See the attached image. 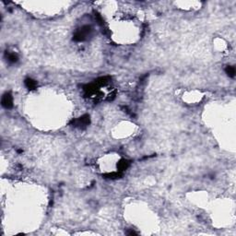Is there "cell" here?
<instances>
[{
    "label": "cell",
    "mask_w": 236,
    "mask_h": 236,
    "mask_svg": "<svg viewBox=\"0 0 236 236\" xmlns=\"http://www.w3.org/2000/svg\"><path fill=\"white\" fill-rule=\"evenodd\" d=\"M25 85L29 89H34L37 87V82L31 78H27L25 80Z\"/></svg>",
    "instance_id": "cell-5"
},
{
    "label": "cell",
    "mask_w": 236,
    "mask_h": 236,
    "mask_svg": "<svg viewBox=\"0 0 236 236\" xmlns=\"http://www.w3.org/2000/svg\"><path fill=\"white\" fill-rule=\"evenodd\" d=\"M91 31V29L89 26H84L82 27L80 30H78L73 37V40L76 42H82L85 41L87 37L89 35V33Z\"/></svg>",
    "instance_id": "cell-1"
},
{
    "label": "cell",
    "mask_w": 236,
    "mask_h": 236,
    "mask_svg": "<svg viewBox=\"0 0 236 236\" xmlns=\"http://www.w3.org/2000/svg\"><path fill=\"white\" fill-rule=\"evenodd\" d=\"M73 123H74V126H76V127H85V126L89 125V123H91V118H89V115H85L80 117L78 119L75 120Z\"/></svg>",
    "instance_id": "cell-2"
},
{
    "label": "cell",
    "mask_w": 236,
    "mask_h": 236,
    "mask_svg": "<svg viewBox=\"0 0 236 236\" xmlns=\"http://www.w3.org/2000/svg\"><path fill=\"white\" fill-rule=\"evenodd\" d=\"M129 165H130V161H127V160H122L120 162H118L117 167H118V169H119V171L122 172V171L126 170L129 167Z\"/></svg>",
    "instance_id": "cell-4"
},
{
    "label": "cell",
    "mask_w": 236,
    "mask_h": 236,
    "mask_svg": "<svg viewBox=\"0 0 236 236\" xmlns=\"http://www.w3.org/2000/svg\"><path fill=\"white\" fill-rule=\"evenodd\" d=\"M226 73H227V75L229 77H232L233 78L235 76V68L233 66H227L226 67V69H225Z\"/></svg>",
    "instance_id": "cell-6"
},
{
    "label": "cell",
    "mask_w": 236,
    "mask_h": 236,
    "mask_svg": "<svg viewBox=\"0 0 236 236\" xmlns=\"http://www.w3.org/2000/svg\"><path fill=\"white\" fill-rule=\"evenodd\" d=\"M120 173L118 172H112V173H109V175H106V178H110V179H116V178H119L120 177Z\"/></svg>",
    "instance_id": "cell-8"
},
{
    "label": "cell",
    "mask_w": 236,
    "mask_h": 236,
    "mask_svg": "<svg viewBox=\"0 0 236 236\" xmlns=\"http://www.w3.org/2000/svg\"><path fill=\"white\" fill-rule=\"evenodd\" d=\"M8 59L11 63H15V62L18 61V57H17L15 54H9L8 55Z\"/></svg>",
    "instance_id": "cell-7"
},
{
    "label": "cell",
    "mask_w": 236,
    "mask_h": 236,
    "mask_svg": "<svg viewBox=\"0 0 236 236\" xmlns=\"http://www.w3.org/2000/svg\"><path fill=\"white\" fill-rule=\"evenodd\" d=\"M2 105L7 109H9L13 106V98L10 93H6L2 97Z\"/></svg>",
    "instance_id": "cell-3"
}]
</instances>
